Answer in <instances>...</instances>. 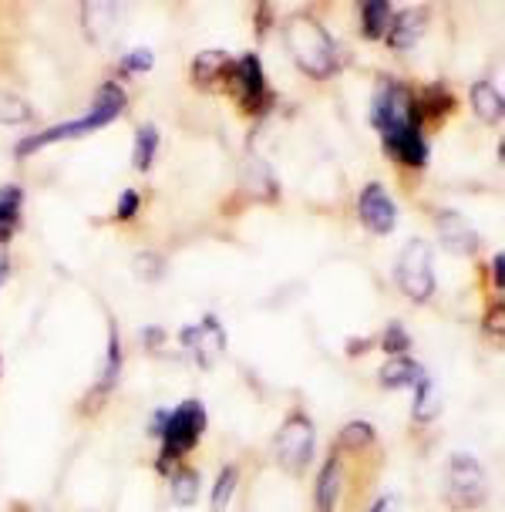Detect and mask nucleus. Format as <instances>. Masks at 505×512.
I'll use <instances>...</instances> for the list:
<instances>
[{
    "label": "nucleus",
    "instance_id": "obj_1",
    "mask_svg": "<svg viewBox=\"0 0 505 512\" xmlns=\"http://www.w3.org/2000/svg\"><path fill=\"white\" fill-rule=\"evenodd\" d=\"M128 98L125 91L115 85V81H108V85H101V91L95 95V105L88 108L85 115L75 118V122H64V125H54V128H44L41 135H34V139H24L17 145V155H31L44 149V145H54V142H68V139H81V135L95 132V128H105L108 122H115L118 115L125 112Z\"/></svg>",
    "mask_w": 505,
    "mask_h": 512
},
{
    "label": "nucleus",
    "instance_id": "obj_2",
    "mask_svg": "<svg viewBox=\"0 0 505 512\" xmlns=\"http://www.w3.org/2000/svg\"><path fill=\"white\" fill-rule=\"evenodd\" d=\"M283 41H287L293 64L300 71H307L310 78H327L337 71V44L330 41V34L314 17L307 14L290 17L287 27H283Z\"/></svg>",
    "mask_w": 505,
    "mask_h": 512
},
{
    "label": "nucleus",
    "instance_id": "obj_3",
    "mask_svg": "<svg viewBox=\"0 0 505 512\" xmlns=\"http://www.w3.org/2000/svg\"><path fill=\"white\" fill-rule=\"evenodd\" d=\"M206 432V408L202 401H182V405L165 418L162 425V455H159V469L165 472L169 462L182 459L189 448H196V442Z\"/></svg>",
    "mask_w": 505,
    "mask_h": 512
},
{
    "label": "nucleus",
    "instance_id": "obj_4",
    "mask_svg": "<svg viewBox=\"0 0 505 512\" xmlns=\"http://www.w3.org/2000/svg\"><path fill=\"white\" fill-rule=\"evenodd\" d=\"M398 287L411 300L425 304L435 294V273H431V246L425 240H415L404 246V253L398 256V267H394Z\"/></svg>",
    "mask_w": 505,
    "mask_h": 512
},
{
    "label": "nucleus",
    "instance_id": "obj_5",
    "mask_svg": "<svg viewBox=\"0 0 505 512\" xmlns=\"http://www.w3.org/2000/svg\"><path fill=\"white\" fill-rule=\"evenodd\" d=\"M374 125L381 128V135L398 132V128H421V112L418 102L404 85L388 81L378 91V102H374Z\"/></svg>",
    "mask_w": 505,
    "mask_h": 512
},
{
    "label": "nucleus",
    "instance_id": "obj_6",
    "mask_svg": "<svg viewBox=\"0 0 505 512\" xmlns=\"http://www.w3.org/2000/svg\"><path fill=\"white\" fill-rule=\"evenodd\" d=\"M314 445H317L314 422L307 415H290L277 432V459L283 462V469L303 472L310 459H314Z\"/></svg>",
    "mask_w": 505,
    "mask_h": 512
},
{
    "label": "nucleus",
    "instance_id": "obj_7",
    "mask_svg": "<svg viewBox=\"0 0 505 512\" xmlns=\"http://www.w3.org/2000/svg\"><path fill=\"white\" fill-rule=\"evenodd\" d=\"M485 499V472L472 455H452L448 462V506L472 509Z\"/></svg>",
    "mask_w": 505,
    "mask_h": 512
},
{
    "label": "nucleus",
    "instance_id": "obj_8",
    "mask_svg": "<svg viewBox=\"0 0 505 512\" xmlns=\"http://www.w3.org/2000/svg\"><path fill=\"white\" fill-rule=\"evenodd\" d=\"M229 81L236 85L243 98L246 112H263L270 105V91H266V78H263V64L256 54H243L240 61H233L229 68Z\"/></svg>",
    "mask_w": 505,
    "mask_h": 512
},
{
    "label": "nucleus",
    "instance_id": "obj_9",
    "mask_svg": "<svg viewBox=\"0 0 505 512\" xmlns=\"http://www.w3.org/2000/svg\"><path fill=\"white\" fill-rule=\"evenodd\" d=\"M357 209H361V219L371 233L384 236L398 226V206H394V199L388 196V189H384L381 182H371V186L361 192V203H357Z\"/></svg>",
    "mask_w": 505,
    "mask_h": 512
},
{
    "label": "nucleus",
    "instance_id": "obj_10",
    "mask_svg": "<svg viewBox=\"0 0 505 512\" xmlns=\"http://www.w3.org/2000/svg\"><path fill=\"white\" fill-rule=\"evenodd\" d=\"M384 149H388L401 166L421 169L428 162V142L421 128H398V132L384 135Z\"/></svg>",
    "mask_w": 505,
    "mask_h": 512
},
{
    "label": "nucleus",
    "instance_id": "obj_11",
    "mask_svg": "<svg viewBox=\"0 0 505 512\" xmlns=\"http://www.w3.org/2000/svg\"><path fill=\"white\" fill-rule=\"evenodd\" d=\"M438 240L448 253H475L479 250V233L465 223L458 213H438Z\"/></svg>",
    "mask_w": 505,
    "mask_h": 512
},
{
    "label": "nucleus",
    "instance_id": "obj_12",
    "mask_svg": "<svg viewBox=\"0 0 505 512\" xmlns=\"http://www.w3.org/2000/svg\"><path fill=\"white\" fill-rule=\"evenodd\" d=\"M229 68H233V61H229L226 51H202L192 61V81L199 88H213L223 78H229Z\"/></svg>",
    "mask_w": 505,
    "mask_h": 512
},
{
    "label": "nucleus",
    "instance_id": "obj_13",
    "mask_svg": "<svg viewBox=\"0 0 505 512\" xmlns=\"http://www.w3.org/2000/svg\"><path fill=\"white\" fill-rule=\"evenodd\" d=\"M182 341H186L189 347L196 344V354H202V364H209L216 354H223V347H226L223 327H216L213 317H206V324L202 327H189V331H182Z\"/></svg>",
    "mask_w": 505,
    "mask_h": 512
},
{
    "label": "nucleus",
    "instance_id": "obj_14",
    "mask_svg": "<svg viewBox=\"0 0 505 512\" xmlns=\"http://www.w3.org/2000/svg\"><path fill=\"white\" fill-rule=\"evenodd\" d=\"M341 482H344V469H341V459L330 455V462L324 465L317 479V512H334L337 509V499H341Z\"/></svg>",
    "mask_w": 505,
    "mask_h": 512
},
{
    "label": "nucleus",
    "instance_id": "obj_15",
    "mask_svg": "<svg viewBox=\"0 0 505 512\" xmlns=\"http://www.w3.org/2000/svg\"><path fill=\"white\" fill-rule=\"evenodd\" d=\"M425 11H401L398 17H391V27H388V41L391 48H411V44H418L421 31H425Z\"/></svg>",
    "mask_w": 505,
    "mask_h": 512
},
{
    "label": "nucleus",
    "instance_id": "obj_16",
    "mask_svg": "<svg viewBox=\"0 0 505 512\" xmlns=\"http://www.w3.org/2000/svg\"><path fill=\"white\" fill-rule=\"evenodd\" d=\"M21 206H24L21 186L0 189V243H11V236L17 233V226H21Z\"/></svg>",
    "mask_w": 505,
    "mask_h": 512
},
{
    "label": "nucleus",
    "instance_id": "obj_17",
    "mask_svg": "<svg viewBox=\"0 0 505 512\" xmlns=\"http://www.w3.org/2000/svg\"><path fill=\"white\" fill-rule=\"evenodd\" d=\"M472 108H475V115H479L482 122H502L505 105H502L499 88L489 85V81H475V85H472Z\"/></svg>",
    "mask_w": 505,
    "mask_h": 512
},
{
    "label": "nucleus",
    "instance_id": "obj_18",
    "mask_svg": "<svg viewBox=\"0 0 505 512\" xmlns=\"http://www.w3.org/2000/svg\"><path fill=\"white\" fill-rule=\"evenodd\" d=\"M421 371L411 358H391L388 364L381 368V384L384 388H411V384H418Z\"/></svg>",
    "mask_w": 505,
    "mask_h": 512
},
{
    "label": "nucleus",
    "instance_id": "obj_19",
    "mask_svg": "<svg viewBox=\"0 0 505 512\" xmlns=\"http://www.w3.org/2000/svg\"><path fill=\"white\" fill-rule=\"evenodd\" d=\"M442 411V401H438V388L428 374H421L415 384V418L418 422H431V418Z\"/></svg>",
    "mask_w": 505,
    "mask_h": 512
},
{
    "label": "nucleus",
    "instance_id": "obj_20",
    "mask_svg": "<svg viewBox=\"0 0 505 512\" xmlns=\"http://www.w3.org/2000/svg\"><path fill=\"white\" fill-rule=\"evenodd\" d=\"M361 21H364L367 38H384L391 27V4H384V0H367L361 7Z\"/></svg>",
    "mask_w": 505,
    "mask_h": 512
},
{
    "label": "nucleus",
    "instance_id": "obj_21",
    "mask_svg": "<svg viewBox=\"0 0 505 512\" xmlns=\"http://www.w3.org/2000/svg\"><path fill=\"white\" fill-rule=\"evenodd\" d=\"M155 149H159V128L155 125H142L135 132V152H132V166L145 172L155 162Z\"/></svg>",
    "mask_w": 505,
    "mask_h": 512
},
{
    "label": "nucleus",
    "instance_id": "obj_22",
    "mask_svg": "<svg viewBox=\"0 0 505 512\" xmlns=\"http://www.w3.org/2000/svg\"><path fill=\"white\" fill-rule=\"evenodd\" d=\"M196 499H199V472L179 469L172 475V502L186 509V506H196Z\"/></svg>",
    "mask_w": 505,
    "mask_h": 512
},
{
    "label": "nucleus",
    "instance_id": "obj_23",
    "mask_svg": "<svg viewBox=\"0 0 505 512\" xmlns=\"http://www.w3.org/2000/svg\"><path fill=\"white\" fill-rule=\"evenodd\" d=\"M118 371H122V341H118V331L112 324V334H108V361H105V371H101V384H98L101 395L118 384Z\"/></svg>",
    "mask_w": 505,
    "mask_h": 512
},
{
    "label": "nucleus",
    "instance_id": "obj_24",
    "mask_svg": "<svg viewBox=\"0 0 505 512\" xmlns=\"http://www.w3.org/2000/svg\"><path fill=\"white\" fill-rule=\"evenodd\" d=\"M34 115V108L14 91H0V125H21Z\"/></svg>",
    "mask_w": 505,
    "mask_h": 512
},
{
    "label": "nucleus",
    "instance_id": "obj_25",
    "mask_svg": "<svg viewBox=\"0 0 505 512\" xmlns=\"http://www.w3.org/2000/svg\"><path fill=\"white\" fill-rule=\"evenodd\" d=\"M381 347H384V354H391V358H408L411 337H408V331H404L401 324H388V327H384Z\"/></svg>",
    "mask_w": 505,
    "mask_h": 512
},
{
    "label": "nucleus",
    "instance_id": "obj_26",
    "mask_svg": "<svg viewBox=\"0 0 505 512\" xmlns=\"http://www.w3.org/2000/svg\"><path fill=\"white\" fill-rule=\"evenodd\" d=\"M236 479H240L236 465H226V469L219 472L216 489H213V509H216V512H223V509L229 506V499H233V489H236Z\"/></svg>",
    "mask_w": 505,
    "mask_h": 512
},
{
    "label": "nucleus",
    "instance_id": "obj_27",
    "mask_svg": "<svg viewBox=\"0 0 505 512\" xmlns=\"http://www.w3.org/2000/svg\"><path fill=\"white\" fill-rule=\"evenodd\" d=\"M371 442H374V428L367 422H351L341 432V448H351V452H361Z\"/></svg>",
    "mask_w": 505,
    "mask_h": 512
},
{
    "label": "nucleus",
    "instance_id": "obj_28",
    "mask_svg": "<svg viewBox=\"0 0 505 512\" xmlns=\"http://www.w3.org/2000/svg\"><path fill=\"white\" fill-rule=\"evenodd\" d=\"M139 206H142V199H139V192L135 189H125L122 192V203H118V219H122V223H128V219H135V213H139Z\"/></svg>",
    "mask_w": 505,
    "mask_h": 512
},
{
    "label": "nucleus",
    "instance_id": "obj_29",
    "mask_svg": "<svg viewBox=\"0 0 505 512\" xmlns=\"http://www.w3.org/2000/svg\"><path fill=\"white\" fill-rule=\"evenodd\" d=\"M135 270H139V277H145V280H159L162 277V260L159 256H139V260H135Z\"/></svg>",
    "mask_w": 505,
    "mask_h": 512
},
{
    "label": "nucleus",
    "instance_id": "obj_30",
    "mask_svg": "<svg viewBox=\"0 0 505 512\" xmlns=\"http://www.w3.org/2000/svg\"><path fill=\"white\" fill-rule=\"evenodd\" d=\"M122 68H125V71H149V68H152V51H149V48L132 51V54L125 58Z\"/></svg>",
    "mask_w": 505,
    "mask_h": 512
},
{
    "label": "nucleus",
    "instance_id": "obj_31",
    "mask_svg": "<svg viewBox=\"0 0 505 512\" xmlns=\"http://www.w3.org/2000/svg\"><path fill=\"white\" fill-rule=\"evenodd\" d=\"M502 267H505V256L495 253L492 256V277H495V287H502Z\"/></svg>",
    "mask_w": 505,
    "mask_h": 512
},
{
    "label": "nucleus",
    "instance_id": "obj_32",
    "mask_svg": "<svg viewBox=\"0 0 505 512\" xmlns=\"http://www.w3.org/2000/svg\"><path fill=\"white\" fill-rule=\"evenodd\" d=\"M159 341H162V331H159V327H149V331H145V344L155 347Z\"/></svg>",
    "mask_w": 505,
    "mask_h": 512
},
{
    "label": "nucleus",
    "instance_id": "obj_33",
    "mask_svg": "<svg viewBox=\"0 0 505 512\" xmlns=\"http://www.w3.org/2000/svg\"><path fill=\"white\" fill-rule=\"evenodd\" d=\"M391 506H394V499H381V502H374L371 512H391Z\"/></svg>",
    "mask_w": 505,
    "mask_h": 512
},
{
    "label": "nucleus",
    "instance_id": "obj_34",
    "mask_svg": "<svg viewBox=\"0 0 505 512\" xmlns=\"http://www.w3.org/2000/svg\"><path fill=\"white\" fill-rule=\"evenodd\" d=\"M7 273H11V260H0V287H4Z\"/></svg>",
    "mask_w": 505,
    "mask_h": 512
}]
</instances>
